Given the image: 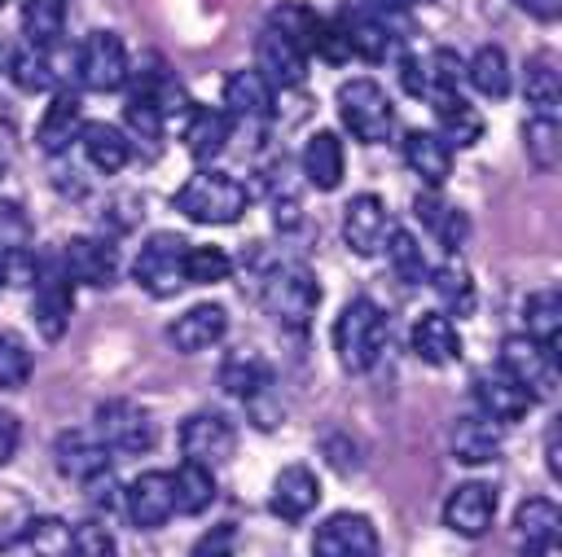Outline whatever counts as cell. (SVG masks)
Listing matches in <instances>:
<instances>
[{"label":"cell","mask_w":562,"mask_h":557,"mask_svg":"<svg viewBox=\"0 0 562 557\" xmlns=\"http://www.w3.org/2000/svg\"><path fill=\"white\" fill-rule=\"evenodd\" d=\"M255 70L263 75L268 88H294L307 75V53L277 26H263L255 39Z\"/></svg>","instance_id":"obj_12"},{"label":"cell","mask_w":562,"mask_h":557,"mask_svg":"<svg viewBox=\"0 0 562 557\" xmlns=\"http://www.w3.org/2000/svg\"><path fill=\"white\" fill-rule=\"evenodd\" d=\"M66 0H22V31L35 48H48L61 35Z\"/></svg>","instance_id":"obj_41"},{"label":"cell","mask_w":562,"mask_h":557,"mask_svg":"<svg viewBox=\"0 0 562 557\" xmlns=\"http://www.w3.org/2000/svg\"><path fill=\"white\" fill-rule=\"evenodd\" d=\"M259 303L263 311L285 325V329H307V320L316 316V303H321V285L316 276L303 268V263H272L263 276H259Z\"/></svg>","instance_id":"obj_2"},{"label":"cell","mask_w":562,"mask_h":557,"mask_svg":"<svg viewBox=\"0 0 562 557\" xmlns=\"http://www.w3.org/2000/svg\"><path fill=\"white\" fill-rule=\"evenodd\" d=\"M224 333H228V311H224L220 303H198V307H189L184 316H176V325L167 329L171 346L184 351V355H198V351L215 346Z\"/></svg>","instance_id":"obj_19"},{"label":"cell","mask_w":562,"mask_h":557,"mask_svg":"<svg viewBox=\"0 0 562 557\" xmlns=\"http://www.w3.org/2000/svg\"><path fill=\"white\" fill-rule=\"evenodd\" d=\"M321 500V482L307 465H285L277 478H272V513L285 518V522H299L316 509Z\"/></svg>","instance_id":"obj_22"},{"label":"cell","mask_w":562,"mask_h":557,"mask_svg":"<svg viewBox=\"0 0 562 557\" xmlns=\"http://www.w3.org/2000/svg\"><path fill=\"white\" fill-rule=\"evenodd\" d=\"M66 557H119V539L101 522H79L66 535Z\"/></svg>","instance_id":"obj_45"},{"label":"cell","mask_w":562,"mask_h":557,"mask_svg":"<svg viewBox=\"0 0 562 557\" xmlns=\"http://www.w3.org/2000/svg\"><path fill=\"white\" fill-rule=\"evenodd\" d=\"M228 132H233V123H228L224 110H193V118H189V127H184V149H189L198 162H211V158L224 154Z\"/></svg>","instance_id":"obj_33"},{"label":"cell","mask_w":562,"mask_h":557,"mask_svg":"<svg viewBox=\"0 0 562 557\" xmlns=\"http://www.w3.org/2000/svg\"><path fill=\"white\" fill-rule=\"evenodd\" d=\"M57 469L75 482H92L101 474H110V447L97 439V430H66L53 447Z\"/></svg>","instance_id":"obj_17"},{"label":"cell","mask_w":562,"mask_h":557,"mask_svg":"<svg viewBox=\"0 0 562 557\" xmlns=\"http://www.w3.org/2000/svg\"><path fill=\"white\" fill-rule=\"evenodd\" d=\"M386 232H391V219H386V206H382L378 193H360V197L347 202V211H342V237H347V246L360 259L378 254L382 241H386Z\"/></svg>","instance_id":"obj_16"},{"label":"cell","mask_w":562,"mask_h":557,"mask_svg":"<svg viewBox=\"0 0 562 557\" xmlns=\"http://www.w3.org/2000/svg\"><path fill=\"white\" fill-rule=\"evenodd\" d=\"M57 259H61L70 281H83L92 289H105L119 276V250L105 237H70Z\"/></svg>","instance_id":"obj_13"},{"label":"cell","mask_w":562,"mask_h":557,"mask_svg":"<svg viewBox=\"0 0 562 557\" xmlns=\"http://www.w3.org/2000/svg\"><path fill=\"white\" fill-rule=\"evenodd\" d=\"M413 351H417V360L443 368V364L461 360V333L443 311H430L413 325Z\"/></svg>","instance_id":"obj_26"},{"label":"cell","mask_w":562,"mask_h":557,"mask_svg":"<svg viewBox=\"0 0 562 557\" xmlns=\"http://www.w3.org/2000/svg\"><path fill=\"white\" fill-rule=\"evenodd\" d=\"M522 316H527V338H536L540 346L558 351V338H562V294H558V289H536V294H527Z\"/></svg>","instance_id":"obj_34"},{"label":"cell","mask_w":562,"mask_h":557,"mask_svg":"<svg viewBox=\"0 0 562 557\" xmlns=\"http://www.w3.org/2000/svg\"><path fill=\"white\" fill-rule=\"evenodd\" d=\"M382 246H386L391 272H395L400 281H408V285H422V281L430 276V263H426V254H422V241H417L408 228H391Z\"/></svg>","instance_id":"obj_40"},{"label":"cell","mask_w":562,"mask_h":557,"mask_svg":"<svg viewBox=\"0 0 562 557\" xmlns=\"http://www.w3.org/2000/svg\"><path fill=\"white\" fill-rule=\"evenodd\" d=\"M180 447H184V461L215 469V465H224V461L233 456L237 430H233V421L220 417V412H193V417L180 425Z\"/></svg>","instance_id":"obj_10"},{"label":"cell","mask_w":562,"mask_h":557,"mask_svg":"<svg viewBox=\"0 0 562 557\" xmlns=\"http://www.w3.org/2000/svg\"><path fill=\"white\" fill-rule=\"evenodd\" d=\"M558 531H562V513H558L553 500L531 496V500L518 504V513H514V535H518L522 553L553 548V544H558Z\"/></svg>","instance_id":"obj_23"},{"label":"cell","mask_w":562,"mask_h":557,"mask_svg":"<svg viewBox=\"0 0 562 557\" xmlns=\"http://www.w3.org/2000/svg\"><path fill=\"white\" fill-rule=\"evenodd\" d=\"M176 211L193 224H233L246 211V189L224 171H198L176 189Z\"/></svg>","instance_id":"obj_3"},{"label":"cell","mask_w":562,"mask_h":557,"mask_svg":"<svg viewBox=\"0 0 562 557\" xmlns=\"http://www.w3.org/2000/svg\"><path fill=\"white\" fill-rule=\"evenodd\" d=\"M522 149H527V158H531L540 171H553V167H558V154H562L558 114H531L527 127H522Z\"/></svg>","instance_id":"obj_39"},{"label":"cell","mask_w":562,"mask_h":557,"mask_svg":"<svg viewBox=\"0 0 562 557\" xmlns=\"http://www.w3.org/2000/svg\"><path fill=\"white\" fill-rule=\"evenodd\" d=\"M171 500H176V513H202V509H211V500H215V474L206 465L184 461L171 474Z\"/></svg>","instance_id":"obj_35"},{"label":"cell","mask_w":562,"mask_h":557,"mask_svg":"<svg viewBox=\"0 0 562 557\" xmlns=\"http://www.w3.org/2000/svg\"><path fill=\"white\" fill-rule=\"evenodd\" d=\"M31 281H35V289H31V316H35V325H40V333H44L48 342H57V338L66 333L70 307H75L70 276H66L61 259H40V263L31 268Z\"/></svg>","instance_id":"obj_6"},{"label":"cell","mask_w":562,"mask_h":557,"mask_svg":"<svg viewBox=\"0 0 562 557\" xmlns=\"http://www.w3.org/2000/svg\"><path fill=\"white\" fill-rule=\"evenodd\" d=\"M0 4H4V0H0Z\"/></svg>","instance_id":"obj_56"},{"label":"cell","mask_w":562,"mask_h":557,"mask_svg":"<svg viewBox=\"0 0 562 557\" xmlns=\"http://www.w3.org/2000/svg\"><path fill=\"white\" fill-rule=\"evenodd\" d=\"M97 439L110 452H149L154 447V421L136 403L110 399V403L97 408Z\"/></svg>","instance_id":"obj_9"},{"label":"cell","mask_w":562,"mask_h":557,"mask_svg":"<svg viewBox=\"0 0 562 557\" xmlns=\"http://www.w3.org/2000/svg\"><path fill=\"white\" fill-rule=\"evenodd\" d=\"M465 79L483 96H505L509 92V57H505V48H496V44L474 48V57L465 61Z\"/></svg>","instance_id":"obj_36"},{"label":"cell","mask_w":562,"mask_h":557,"mask_svg":"<svg viewBox=\"0 0 562 557\" xmlns=\"http://www.w3.org/2000/svg\"><path fill=\"white\" fill-rule=\"evenodd\" d=\"M435 123H439V136L448 145H474L483 136V118L461 92H443L435 101Z\"/></svg>","instance_id":"obj_32"},{"label":"cell","mask_w":562,"mask_h":557,"mask_svg":"<svg viewBox=\"0 0 562 557\" xmlns=\"http://www.w3.org/2000/svg\"><path fill=\"white\" fill-rule=\"evenodd\" d=\"M75 70H79V83L92 88V92H114L123 88L127 79V48L114 31H92L83 44H79V57H75Z\"/></svg>","instance_id":"obj_8"},{"label":"cell","mask_w":562,"mask_h":557,"mask_svg":"<svg viewBox=\"0 0 562 557\" xmlns=\"http://www.w3.org/2000/svg\"><path fill=\"white\" fill-rule=\"evenodd\" d=\"M184 246L189 241L176 232H154L132 263L136 285L154 298H171L176 289H184Z\"/></svg>","instance_id":"obj_5"},{"label":"cell","mask_w":562,"mask_h":557,"mask_svg":"<svg viewBox=\"0 0 562 557\" xmlns=\"http://www.w3.org/2000/svg\"><path fill=\"white\" fill-rule=\"evenodd\" d=\"M544 452H549V474H553V478H562V461H558V430L549 434V447H544Z\"/></svg>","instance_id":"obj_52"},{"label":"cell","mask_w":562,"mask_h":557,"mask_svg":"<svg viewBox=\"0 0 562 557\" xmlns=\"http://www.w3.org/2000/svg\"><path fill=\"white\" fill-rule=\"evenodd\" d=\"M9 75H13V83H18L22 92H44V88H53V66H48L44 48H35V44H26V48L9 61Z\"/></svg>","instance_id":"obj_44"},{"label":"cell","mask_w":562,"mask_h":557,"mask_svg":"<svg viewBox=\"0 0 562 557\" xmlns=\"http://www.w3.org/2000/svg\"><path fill=\"white\" fill-rule=\"evenodd\" d=\"M123 513L140 526V531H154L162 526L171 513H176V500H171V474L162 469H145L127 482L123 491Z\"/></svg>","instance_id":"obj_14"},{"label":"cell","mask_w":562,"mask_h":557,"mask_svg":"<svg viewBox=\"0 0 562 557\" xmlns=\"http://www.w3.org/2000/svg\"><path fill=\"white\" fill-rule=\"evenodd\" d=\"M461 79H465V61H461L452 48H435L430 75H426V92H430V88H435L439 96H443V92H457Z\"/></svg>","instance_id":"obj_47"},{"label":"cell","mask_w":562,"mask_h":557,"mask_svg":"<svg viewBox=\"0 0 562 557\" xmlns=\"http://www.w3.org/2000/svg\"><path fill=\"white\" fill-rule=\"evenodd\" d=\"M501 373L514 377L531 399H544V395H553V386H558L553 351L540 346V342L527 338V333H509V338L501 342Z\"/></svg>","instance_id":"obj_7"},{"label":"cell","mask_w":562,"mask_h":557,"mask_svg":"<svg viewBox=\"0 0 562 557\" xmlns=\"http://www.w3.org/2000/svg\"><path fill=\"white\" fill-rule=\"evenodd\" d=\"M430 285H435V294H439V303H443L448 311L465 316V311L474 307V285H470V272H465L461 263H443V268L430 276Z\"/></svg>","instance_id":"obj_43"},{"label":"cell","mask_w":562,"mask_h":557,"mask_svg":"<svg viewBox=\"0 0 562 557\" xmlns=\"http://www.w3.org/2000/svg\"><path fill=\"white\" fill-rule=\"evenodd\" d=\"M31 241H35L31 215L18 202L0 197V263H4V272L31 263Z\"/></svg>","instance_id":"obj_30"},{"label":"cell","mask_w":562,"mask_h":557,"mask_svg":"<svg viewBox=\"0 0 562 557\" xmlns=\"http://www.w3.org/2000/svg\"><path fill=\"white\" fill-rule=\"evenodd\" d=\"M303 175L321 193L342 184V140L334 132H312L307 136V145H303Z\"/></svg>","instance_id":"obj_27"},{"label":"cell","mask_w":562,"mask_h":557,"mask_svg":"<svg viewBox=\"0 0 562 557\" xmlns=\"http://www.w3.org/2000/svg\"><path fill=\"white\" fill-rule=\"evenodd\" d=\"M79 149H83V158L101 171V175H114V171H123L127 167V158H132V140L114 127V123H83L79 127Z\"/></svg>","instance_id":"obj_24"},{"label":"cell","mask_w":562,"mask_h":557,"mask_svg":"<svg viewBox=\"0 0 562 557\" xmlns=\"http://www.w3.org/2000/svg\"><path fill=\"white\" fill-rule=\"evenodd\" d=\"M496 452H501V430H496V421H487L483 412L457 417V425H452V456H457V461L483 465V461H492Z\"/></svg>","instance_id":"obj_28"},{"label":"cell","mask_w":562,"mask_h":557,"mask_svg":"<svg viewBox=\"0 0 562 557\" xmlns=\"http://www.w3.org/2000/svg\"><path fill=\"white\" fill-rule=\"evenodd\" d=\"M338 114H342V127L364 145L386 140L395 127V105L373 79H347L338 88Z\"/></svg>","instance_id":"obj_4"},{"label":"cell","mask_w":562,"mask_h":557,"mask_svg":"<svg viewBox=\"0 0 562 557\" xmlns=\"http://www.w3.org/2000/svg\"><path fill=\"white\" fill-rule=\"evenodd\" d=\"M0 175H4V154H0Z\"/></svg>","instance_id":"obj_54"},{"label":"cell","mask_w":562,"mask_h":557,"mask_svg":"<svg viewBox=\"0 0 562 557\" xmlns=\"http://www.w3.org/2000/svg\"><path fill=\"white\" fill-rule=\"evenodd\" d=\"M18 439H22V425H18V417H13L9 408H0V465H9V461H13V452H18Z\"/></svg>","instance_id":"obj_49"},{"label":"cell","mask_w":562,"mask_h":557,"mask_svg":"<svg viewBox=\"0 0 562 557\" xmlns=\"http://www.w3.org/2000/svg\"><path fill=\"white\" fill-rule=\"evenodd\" d=\"M189 557H237V531L224 522V526H211L206 535H198V544L189 548Z\"/></svg>","instance_id":"obj_48"},{"label":"cell","mask_w":562,"mask_h":557,"mask_svg":"<svg viewBox=\"0 0 562 557\" xmlns=\"http://www.w3.org/2000/svg\"><path fill=\"white\" fill-rule=\"evenodd\" d=\"M474 403H479V412H483L487 421L509 425V421L527 417V408H531L536 399H531L514 377H505V373L496 368V373H479V377H474Z\"/></svg>","instance_id":"obj_18"},{"label":"cell","mask_w":562,"mask_h":557,"mask_svg":"<svg viewBox=\"0 0 562 557\" xmlns=\"http://www.w3.org/2000/svg\"><path fill=\"white\" fill-rule=\"evenodd\" d=\"M522 96L536 114H558L562 105V79H558V61L553 53H536L522 70Z\"/></svg>","instance_id":"obj_31"},{"label":"cell","mask_w":562,"mask_h":557,"mask_svg":"<svg viewBox=\"0 0 562 557\" xmlns=\"http://www.w3.org/2000/svg\"><path fill=\"white\" fill-rule=\"evenodd\" d=\"M514 4L536 13V18H558V9H562V0H514Z\"/></svg>","instance_id":"obj_51"},{"label":"cell","mask_w":562,"mask_h":557,"mask_svg":"<svg viewBox=\"0 0 562 557\" xmlns=\"http://www.w3.org/2000/svg\"><path fill=\"white\" fill-rule=\"evenodd\" d=\"M312 557H378V531L364 513H334L316 526Z\"/></svg>","instance_id":"obj_11"},{"label":"cell","mask_w":562,"mask_h":557,"mask_svg":"<svg viewBox=\"0 0 562 557\" xmlns=\"http://www.w3.org/2000/svg\"><path fill=\"white\" fill-rule=\"evenodd\" d=\"M224 114L228 123H263L272 114V88L259 70H233L224 79Z\"/></svg>","instance_id":"obj_20"},{"label":"cell","mask_w":562,"mask_h":557,"mask_svg":"<svg viewBox=\"0 0 562 557\" xmlns=\"http://www.w3.org/2000/svg\"><path fill=\"white\" fill-rule=\"evenodd\" d=\"M220 386H224L233 399H241L246 408H255V403L268 395V386H272V368H268V360H263L259 351H233V355L220 364Z\"/></svg>","instance_id":"obj_21"},{"label":"cell","mask_w":562,"mask_h":557,"mask_svg":"<svg viewBox=\"0 0 562 557\" xmlns=\"http://www.w3.org/2000/svg\"><path fill=\"white\" fill-rule=\"evenodd\" d=\"M31 377V351L18 333H0V390H18Z\"/></svg>","instance_id":"obj_46"},{"label":"cell","mask_w":562,"mask_h":557,"mask_svg":"<svg viewBox=\"0 0 562 557\" xmlns=\"http://www.w3.org/2000/svg\"><path fill=\"white\" fill-rule=\"evenodd\" d=\"M386 346V311L373 298H351L334 320V351L347 373H369Z\"/></svg>","instance_id":"obj_1"},{"label":"cell","mask_w":562,"mask_h":557,"mask_svg":"<svg viewBox=\"0 0 562 557\" xmlns=\"http://www.w3.org/2000/svg\"><path fill=\"white\" fill-rule=\"evenodd\" d=\"M404 162L413 175H422L430 189H439L452 171V145L439 132H408L404 136Z\"/></svg>","instance_id":"obj_25"},{"label":"cell","mask_w":562,"mask_h":557,"mask_svg":"<svg viewBox=\"0 0 562 557\" xmlns=\"http://www.w3.org/2000/svg\"><path fill=\"white\" fill-rule=\"evenodd\" d=\"M79 127H83V118H79V96L57 92V96H53V105L44 110V118H40L35 140H40V149H44V154H61V149L79 136Z\"/></svg>","instance_id":"obj_29"},{"label":"cell","mask_w":562,"mask_h":557,"mask_svg":"<svg viewBox=\"0 0 562 557\" xmlns=\"http://www.w3.org/2000/svg\"><path fill=\"white\" fill-rule=\"evenodd\" d=\"M66 535L70 526H61L57 518H44V522H31L0 557H66Z\"/></svg>","instance_id":"obj_38"},{"label":"cell","mask_w":562,"mask_h":557,"mask_svg":"<svg viewBox=\"0 0 562 557\" xmlns=\"http://www.w3.org/2000/svg\"><path fill=\"white\" fill-rule=\"evenodd\" d=\"M400 79H404V88H408L413 96H422V92H426V70H422L413 57H404V61H400Z\"/></svg>","instance_id":"obj_50"},{"label":"cell","mask_w":562,"mask_h":557,"mask_svg":"<svg viewBox=\"0 0 562 557\" xmlns=\"http://www.w3.org/2000/svg\"><path fill=\"white\" fill-rule=\"evenodd\" d=\"M228 272L233 259L220 246H184V285H220Z\"/></svg>","instance_id":"obj_42"},{"label":"cell","mask_w":562,"mask_h":557,"mask_svg":"<svg viewBox=\"0 0 562 557\" xmlns=\"http://www.w3.org/2000/svg\"><path fill=\"white\" fill-rule=\"evenodd\" d=\"M0 57H4V53H0Z\"/></svg>","instance_id":"obj_55"},{"label":"cell","mask_w":562,"mask_h":557,"mask_svg":"<svg viewBox=\"0 0 562 557\" xmlns=\"http://www.w3.org/2000/svg\"><path fill=\"white\" fill-rule=\"evenodd\" d=\"M413 211H417V219H422L448 250H457V246L465 241V215H461L452 202H443L439 193H417Z\"/></svg>","instance_id":"obj_37"},{"label":"cell","mask_w":562,"mask_h":557,"mask_svg":"<svg viewBox=\"0 0 562 557\" xmlns=\"http://www.w3.org/2000/svg\"><path fill=\"white\" fill-rule=\"evenodd\" d=\"M492 518H496V491L483 482H461L443 500V526L465 539H479L492 526Z\"/></svg>","instance_id":"obj_15"},{"label":"cell","mask_w":562,"mask_h":557,"mask_svg":"<svg viewBox=\"0 0 562 557\" xmlns=\"http://www.w3.org/2000/svg\"><path fill=\"white\" fill-rule=\"evenodd\" d=\"M4 281H9V272H4V263H0V289H4Z\"/></svg>","instance_id":"obj_53"}]
</instances>
